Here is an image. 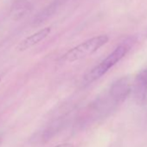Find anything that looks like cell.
<instances>
[{"mask_svg": "<svg viewBox=\"0 0 147 147\" xmlns=\"http://www.w3.org/2000/svg\"><path fill=\"white\" fill-rule=\"evenodd\" d=\"M108 41L109 37L107 35L94 36L67 51L62 55L61 59L68 62L80 61L98 51L101 47L107 44Z\"/></svg>", "mask_w": 147, "mask_h": 147, "instance_id": "6da1fadb", "label": "cell"}, {"mask_svg": "<svg viewBox=\"0 0 147 147\" xmlns=\"http://www.w3.org/2000/svg\"><path fill=\"white\" fill-rule=\"evenodd\" d=\"M128 50L129 48L125 44L118 46L110 55H108L103 61H101L87 74L83 77V82L85 84H90L102 77L126 55Z\"/></svg>", "mask_w": 147, "mask_h": 147, "instance_id": "7a4b0ae2", "label": "cell"}, {"mask_svg": "<svg viewBox=\"0 0 147 147\" xmlns=\"http://www.w3.org/2000/svg\"><path fill=\"white\" fill-rule=\"evenodd\" d=\"M131 88L130 79L128 77H121L112 84L109 89V96L114 103H121L128 97Z\"/></svg>", "mask_w": 147, "mask_h": 147, "instance_id": "3957f363", "label": "cell"}, {"mask_svg": "<svg viewBox=\"0 0 147 147\" xmlns=\"http://www.w3.org/2000/svg\"><path fill=\"white\" fill-rule=\"evenodd\" d=\"M133 95L139 105L147 104V68L138 73L133 82Z\"/></svg>", "mask_w": 147, "mask_h": 147, "instance_id": "277c9868", "label": "cell"}, {"mask_svg": "<svg viewBox=\"0 0 147 147\" xmlns=\"http://www.w3.org/2000/svg\"><path fill=\"white\" fill-rule=\"evenodd\" d=\"M50 32H51V27H46L38 30L37 32L29 36L28 37L21 41L17 46V50L22 52L30 49L31 47L35 46L36 44L39 43L40 42L47 38L48 36L50 34Z\"/></svg>", "mask_w": 147, "mask_h": 147, "instance_id": "5b68a950", "label": "cell"}, {"mask_svg": "<svg viewBox=\"0 0 147 147\" xmlns=\"http://www.w3.org/2000/svg\"><path fill=\"white\" fill-rule=\"evenodd\" d=\"M32 10V5L28 0H16L10 10V18L13 21L24 18Z\"/></svg>", "mask_w": 147, "mask_h": 147, "instance_id": "8992f818", "label": "cell"}, {"mask_svg": "<svg viewBox=\"0 0 147 147\" xmlns=\"http://www.w3.org/2000/svg\"><path fill=\"white\" fill-rule=\"evenodd\" d=\"M60 5V0H55L50 5L46 6L43 10H42L36 17L34 18L32 21V25L33 26H39L45 21H47L51 16L54 15V13L56 11L57 8Z\"/></svg>", "mask_w": 147, "mask_h": 147, "instance_id": "52a82bcc", "label": "cell"}, {"mask_svg": "<svg viewBox=\"0 0 147 147\" xmlns=\"http://www.w3.org/2000/svg\"><path fill=\"white\" fill-rule=\"evenodd\" d=\"M55 147H75V146H74L73 144H70V143H64V144H58Z\"/></svg>", "mask_w": 147, "mask_h": 147, "instance_id": "ba28073f", "label": "cell"}, {"mask_svg": "<svg viewBox=\"0 0 147 147\" xmlns=\"http://www.w3.org/2000/svg\"><path fill=\"white\" fill-rule=\"evenodd\" d=\"M2 144V138L0 137V144Z\"/></svg>", "mask_w": 147, "mask_h": 147, "instance_id": "9c48e42d", "label": "cell"}, {"mask_svg": "<svg viewBox=\"0 0 147 147\" xmlns=\"http://www.w3.org/2000/svg\"><path fill=\"white\" fill-rule=\"evenodd\" d=\"M1 80H2V78H1V77H0V82H1Z\"/></svg>", "mask_w": 147, "mask_h": 147, "instance_id": "30bf717a", "label": "cell"}, {"mask_svg": "<svg viewBox=\"0 0 147 147\" xmlns=\"http://www.w3.org/2000/svg\"><path fill=\"white\" fill-rule=\"evenodd\" d=\"M146 36H147V33H146Z\"/></svg>", "mask_w": 147, "mask_h": 147, "instance_id": "8fae6325", "label": "cell"}]
</instances>
